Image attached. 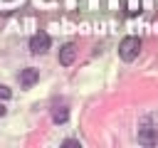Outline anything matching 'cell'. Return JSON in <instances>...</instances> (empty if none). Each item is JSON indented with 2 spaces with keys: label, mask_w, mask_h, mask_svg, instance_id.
<instances>
[{
  "label": "cell",
  "mask_w": 158,
  "mask_h": 148,
  "mask_svg": "<svg viewBox=\"0 0 158 148\" xmlns=\"http://www.w3.org/2000/svg\"><path fill=\"white\" fill-rule=\"evenodd\" d=\"M62 146H67V148H74V146H81V143H79L77 138H67V141H64Z\"/></svg>",
  "instance_id": "obj_8"
},
{
  "label": "cell",
  "mask_w": 158,
  "mask_h": 148,
  "mask_svg": "<svg viewBox=\"0 0 158 148\" xmlns=\"http://www.w3.org/2000/svg\"><path fill=\"white\" fill-rule=\"evenodd\" d=\"M74 54H77V47H74L72 42H67V44L59 49V64H62V67H69V64L74 62Z\"/></svg>",
  "instance_id": "obj_5"
},
{
  "label": "cell",
  "mask_w": 158,
  "mask_h": 148,
  "mask_svg": "<svg viewBox=\"0 0 158 148\" xmlns=\"http://www.w3.org/2000/svg\"><path fill=\"white\" fill-rule=\"evenodd\" d=\"M141 52V39L138 37H123L121 44H118V57L123 62H133Z\"/></svg>",
  "instance_id": "obj_1"
},
{
  "label": "cell",
  "mask_w": 158,
  "mask_h": 148,
  "mask_svg": "<svg viewBox=\"0 0 158 148\" xmlns=\"http://www.w3.org/2000/svg\"><path fill=\"white\" fill-rule=\"evenodd\" d=\"M52 118H54V123H67V118H69L67 106H64V104H62V106H54V109H52Z\"/></svg>",
  "instance_id": "obj_6"
},
{
  "label": "cell",
  "mask_w": 158,
  "mask_h": 148,
  "mask_svg": "<svg viewBox=\"0 0 158 148\" xmlns=\"http://www.w3.org/2000/svg\"><path fill=\"white\" fill-rule=\"evenodd\" d=\"M5 111H7V109H5L2 104H0V116H5Z\"/></svg>",
  "instance_id": "obj_9"
},
{
  "label": "cell",
  "mask_w": 158,
  "mask_h": 148,
  "mask_svg": "<svg viewBox=\"0 0 158 148\" xmlns=\"http://www.w3.org/2000/svg\"><path fill=\"white\" fill-rule=\"evenodd\" d=\"M49 44H52L49 35H47V32H37V35H32V39H30V52H32V54H44V52L49 49Z\"/></svg>",
  "instance_id": "obj_2"
},
{
  "label": "cell",
  "mask_w": 158,
  "mask_h": 148,
  "mask_svg": "<svg viewBox=\"0 0 158 148\" xmlns=\"http://www.w3.org/2000/svg\"><path fill=\"white\" fill-rule=\"evenodd\" d=\"M138 143H143V146H156V143H158V128H153V126H141V128H138Z\"/></svg>",
  "instance_id": "obj_3"
},
{
  "label": "cell",
  "mask_w": 158,
  "mask_h": 148,
  "mask_svg": "<svg viewBox=\"0 0 158 148\" xmlns=\"http://www.w3.org/2000/svg\"><path fill=\"white\" fill-rule=\"evenodd\" d=\"M37 79H40V69H35V67H27V69L20 72V84H22L25 89H30Z\"/></svg>",
  "instance_id": "obj_4"
},
{
  "label": "cell",
  "mask_w": 158,
  "mask_h": 148,
  "mask_svg": "<svg viewBox=\"0 0 158 148\" xmlns=\"http://www.w3.org/2000/svg\"><path fill=\"white\" fill-rule=\"evenodd\" d=\"M10 96H12V91H10L5 84H0V99H10Z\"/></svg>",
  "instance_id": "obj_7"
}]
</instances>
